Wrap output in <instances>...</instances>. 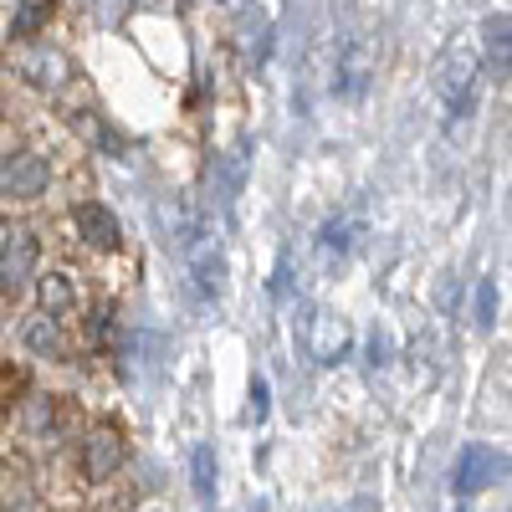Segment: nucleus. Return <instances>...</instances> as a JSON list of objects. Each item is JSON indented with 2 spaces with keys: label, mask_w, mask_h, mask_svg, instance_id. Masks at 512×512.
I'll use <instances>...</instances> for the list:
<instances>
[{
  "label": "nucleus",
  "mask_w": 512,
  "mask_h": 512,
  "mask_svg": "<svg viewBox=\"0 0 512 512\" xmlns=\"http://www.w3.org/2000/svg\"><path fill=\"white\" fill-rule=\"evenodd\" d=\"M123 461H128V441L113 420L93 425V431L82 436V477L88 482H113L123 472Z\"/></svg>",
  "instance_id": "nucleus-1"
},
{
  "label": "nucleus",
  "mask_w": 512,
  "mask_h": 512,
  "mask_svg": "<svg viewBox=\"0 0 512 512\" xmlns=\"http://www.w3.org/2000/svg\"><path fill=\"white\" fill-rule=\"evenodd\" d=\"M47 185H52V164L36 149H21V154L0 159V195L6 200H41Z\"/></svg>",
  "instance_id": "nucleus-2"
},
{
  "label": "nucleus",
  "mask_w": 512,
  "mask_h": 512,
  "mask_svg": "<svg viewBox=\"0 0 512 512\" xmlns=\"http://www.w3.org/2000/svg\"><path fill=\"white\" fill-rule=\"evenodd\" d=\"M308 354H313L318 364H344V359L354 354V328H349V318L333 313V308L313 313V318H308Z\"/></svg>",
  "instance_id": "nucleus-3"
},
{
  "label": "nucleus",
  "mask_w": 512,
  "mask_h": 512,
  "mask_svg": "<svg viewBox=\"0 0 512 512\" xmlns=\"http://www.w3.org/2000/svg\"><path fill=\"white\" fill-rule=\"evenodd\" d=\"M36 267H41V241H36V231H11L6 246H0V292L16 297V292L36 277Z\"/></svg>",
  "instance_id": "nucleus-4"
},
{
  "label": "nucleus",
  "mask_w": 512,
  "mask_h": 512,
  "mask_svg": "<svg viewBox=\"0 0 512 512\" xmlns=\"http://www.w3.org/2000/svg\"><path fill=\"white\" fill-rule=\"evenodd\" d=\"M456 492L461 497H472V492H482V487H492L497 477H507V456H497L492 446H461V456H456Z\"/></svg>",
  "instance_id": "nucleus-5"
},
{
  "label": "nucleus",
  "mask_w": 512,
  "mask_h": 512,
  "mask_svg": "<svg viewBox=\"0 0 512 512\" xmlns=\"http://www.w3.org/2000/svg\"><path fill=\"white\" fill-rule=\"evenodd\" d=\"M11 67L31 82V88H41V93H57L62 82L72 77V62H67V52H57V47H21V52L11 57Z\"/></svg>",
  "instance_id": "nucleus-6"
},
{
  "label": "nucleus",
  "mask_w": 512,
  "mask_h": 512,
  "mask_svg": "<svg viewBox=\"0 0 512 512\" xmlns=\"http://www.w3.org/2000/svg\"><path fill=\"white\" fill-rule=\"evenodd\" d=\"M472 82H477V57L466 52V47H451L436 67V88L441 98L451 103V113H466L472 108Z\"/></svg>",
  "instance_id": "nucleus-7"
},
{
  "label": "nucleus",
  "mask_w": 512,
  "mask_h": 512,
  "mask_svg": "<svg viewBox=\"0 0 512 512\" xmlns=\"http://www.w3.org/2000/svg\"><path fill=\"white\" fill-rule=\"evenodd\" d=\"M154 226H159V236H164V246H190L195 236H200V221H195V210L180 200V195H159L154 200Z\"/></svg>",
  "instance_id": "nucleus-8"
},
{
  "label": "nucleus",
  "mask_w": 512,
  "mask_h": 512,
  "mask_svg": "<svg viewBox=\"0 0 512 512\" xmlns=\"http://www.w3.org/2000/svg\"><path fill=\"white\" fill-rule=\"evenodd\" d=\"M72 221H77L82 241H88V246H98V251H113V246L123 241V226H118V216H113L108 205H98V200H82V205L72 210Z\"/></svg>",
  "instance_id": "nucleus-9"
},
{
  "label": "nucleus",
  "mask_w": 512,
  "mask_h": 512,
  "mask_svg": "<svg viewBox=\"0 0 512 512\" xmlns=\"http://www.w3.org/2000/svg\"><path fill=\"white\" fill-rule=\"evenodd\" d=\"M21 344H26L36 359H67V338H62L57 318H47V313H36V318L21 323Z\"/></svg>",
  "instance_id": "nucleus-10"
},
{
  "label": "nucleus",
  "mask_w": 512,
  "mask_h": 512,
  "mask_svg": "<svg viewBox=\"0 0 512 512\" xmlns=\"http://www.w3.org/2000/svg\"><path fill=\"white\" fill-rule=\"evenodd\" d=\"M369 72H374V47H369V41H354V47L344 52V62H338V93H344V98H364Z\"/></svg>",
  "instance_id": "nucleus-11"
},
{
  "label": "nucleus",
  "mask_w": 512,
  "mask_h": 512,
  "mask_svg": "<svg viewBox=\"0 0 512 512\" xmlns=\"http://www.w3.org/2000/svg\"><path fill=\"white\" fill-rule=\"evenodd\" d=\"M185 251H190L195 282H200L205 292H221V287H226V251H221L216 241H190Z\"/></svg>",
  "instance_id": "nucleus-12"
},
{
  "label": "nucleus",
  "mask_w": 512,
  "mask_h": 512,
  "mask_svg": "<svg viewBox=\"0 0 512 512\" xmlns=\"http://www.w3.org/2000/svg\"><path fill=\"white\" fill-rule=\"evenodd\" d=\"M36 297H41V313L47 318H62V313L77 308V287H72L67 272H41L36 277Z\"/></svg>",
  "instance_id": "nucleus-13"
},
{
  "label": "nucleus",
  "mask_w": 512,
  "mask_h": 512,
  "mask_svg": "<svg viewBox=\"0 0 512 512\" xmlns=\"http://www.w3.org/2000/svg\"><path fill=\"white\" fill-rule=\"evenodd\" d=\"M482 47H487V67L497 77H507V52H512V16L507 11L482 21Z\"/></svg>",
  "instance_id": "nucleus-14"
},
{
  "label": "nucleus",
  "mask_w": 512,
  "mask_h": 512,
  "mask_svg": "<svg viewBox=\"0 0 512 512\" xmlns=\"http://www.w3.org/2000/svg\"><path fill=\"white\" fill-rule=\"evenodd\" d=\"M52 11H57V0H16V11H11V36H16V41H31L41 26L52 21Z\"/></svg>",
  "instance_id": "nucleus-15"
},
{
  "label": "nucleus",
  "mask_w": 512,
  "mask_h": 512,
  "mask_svg": "<svg viewBox=\"0 0 512 512\" xmlns=\"http://www.w3.org/2000/svg\"><path fill=\"white\" fill-rule=\"evenodd\" d=\"M241 180H246V144H236V149H231V154L216 164V195H221V205H226V210L236 205Z\"/></svg>",
  "instance_id": "nucleus-16"
},
{
  "label": "nucleus",
  "mask_w": 512,
  "mask_h": 512,
  "mask_svg": "<svg viewBox=\"0 0 512 512\" xmlns=\"http://www.w3.org/2000/svg\"><path fill=\"white\" fill-rule=\"evenodd\" d=\"M216 477H221L216 446H195V451H190V482H195V497H200V502L216 497Z\"/></svg>",
  "instance_id": "nucleus-17"
},
{
  "label": "nucleus",
  "mask_w": 512,
  "mask_h": 512,
  "mask_svg": "<svg viewBox=\"0 0 512 512\" xmlns=\"http://www.w3.org/2000/svg\"><path fill=\"white\" fill-rule=\"evenodd\" d=\"M67 118H72V128H77V134L88 139V144H103L108 154H123V139L113 134V128H108V123H103L98 113H88V108H77V113H67Z\"/></svg>",
  "instance_id": "nucleus-18"
},
{
  "label": "nucleus",
  "mask_w": 512,
  "mask_h": 512,
  "mask_svg": "<svg viewBox=\"0 0 512 512\" xmlns=\"http://www.w3.org/2000/svg\"><path fill=\"white\" fill-rule=\"evenodd\" d=\"M26 431L52 441V431H57V400H52V395H31V405H26Z\"/></svg>",
  "instance_id": "nucleus-19"
},
{
  "label": "nucleus",
  "mask_w": 512,
  "mask_h": 512,
  "mask_svg": "<svg viewBox=\"0 0 512 512\" xmlns=\"http://www.w3.org/2000/svg\"><path fill=\"white\" fill-rule=\"evenodd\" d=\"M477 328H482V333L497 328V282H492V277L477 282Z\"/></svg>",
  "instance_id": "nucleus-20"
},
{
  "label": "nucleus",
  "mask_w": 512,
  "mask_h": 512,
  "mask_svg": "<svg viewBox=\"0 0 512 512\" xmlns=\"http://www.w3.org/2000/svg\"><path fill=\"white\" fill-rule=\"evenodd\" d=\"M318 246H323V256L344 251V246H349V226H344V221H328V226H323V236H318Z\"/></svg>",
  "instance_id": "nucleus-21"
},
{
  "label": "nucleus",
  "mask_w": 512,
  "mask_h": 512,
  "mask_svg": "<svg viewBox=\"0 0 512 512\" xmlns=\"http://www.w3.org/2000/svg\"><path fill=\"white\" fill-rule=\"evenodd\" d=\"M390 333H384V328H374L369 333V369H384V364H390Z\"/></svg>",
  "instance_id": "nucleus-22"
},
{
  "label": "nucleus",
  "mask_w": 512,
  "mask_h": 512,
  "mask_svg": "<svg viewBox=\"0 0 512 512\" xmlns=\"http://www.w3.org/2000/svg\"><path fill=\"white\" fill-rule=\"evenodd\" d=\"M272 395H267V379H251V420H267Z\"/></svg>",
  "instance_id": "nucleus-23"
},
{
  "label": "nucleus",
  "mask_w": 512,
  "mask_h": 512,
  "mask_svg": "<svg viewBox=\"0 0 512 512\" xmlns=\"http://www.w3.org/2000/svg\"><path fill=\"white\" fill-rule=\"evenodd\" d=\"M108 333H113V313H108V308H98V313L88 318V338H93V344H103Z\"/></svg>",
  "instance_id": "nucleus-24"
},
{
  "label": "nucleus",
  "mask_w": 512,
  "mask_h": 512,
  "mask_svg": "<svg viewBox=\"0 0 512 512\" xmlns=\"http://www.w3.org/2000/svg\"><path fill=\"white\" fill-rule=\"evenodd\" d=\"M441 308H446V313H451V308H456V282H451V277H446V282H441Z\"/></svg>",
  "instance_id": "nucleus-25"
},
{
  "label": "nucleus",
  "mask_w": 512,
  "mask_h": 512,
  "mask_svg": "<svg viewBox=\"0 0 512 512\" xmlns=\"http://www.w3.org/2000/svg\"><path fill=\"white\" fill-rule=\"evenodd\" d=\"M0 512H36V507H31V497H21V492H16V502H6Z\"/></svg>",
  "instance_id": "nucleus-26"
},
{
  "label": "nucleus",
  "mask_w": 512,
  "mask_h": 512,
  "mask_svg": "<svg viewBox=\"0 0 512 512\" xmlns=\"http://www.w3.org/2000/svg\"><path fill=\"white\" fill-rule=\"evenodd\" d=\"M344 512H374V502H369V497H359V502H354V507H344Z\"/></svg>",
  "instance_id": "nucleus-27"
}]
</instances>
